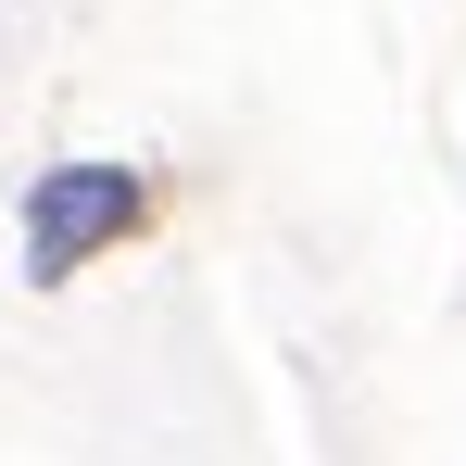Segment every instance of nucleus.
Wrapping results in <instances>:
<instances>
[{
	"mask_svg": "<svg viewBox=\"0 0 466 466\" xmlns=\"http://www.w3.org/2000/svg\"><path fill=\"white\" fill-rule=\"evenodd\" d=\"M139 228V177L127 164H64V177H38V202H25V265L38 278H76L101 239Z\"/></svg>",
	"mask_w": 466,
	"mask_h": 466,
	"instance_id": "nucleus-1",
	"label": "nucleus"
}]
</instances>
